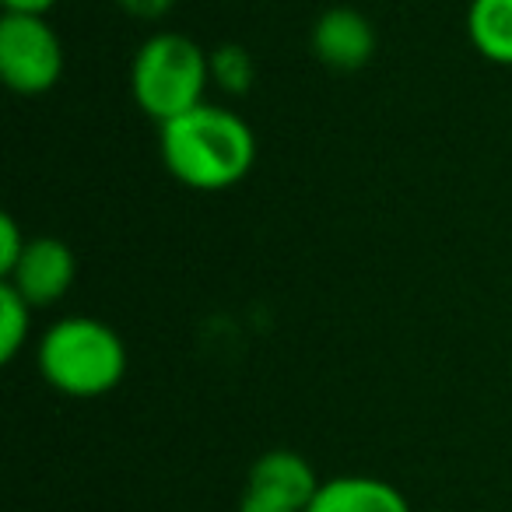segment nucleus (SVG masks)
<instances>
[{"label": "nucleus", "instance_id": "12", "mask_svg": "<svg viewBox=\"0 0 512 512\" xmlns=\"http://www.w3.org/2000/svg\"><path fill=\"white\" fill-rule=\"evenodd\" d=\"M25 246H29V239H25L22 225H18L11 214H4V218H0V274H4V278L15 274L18 260L25 256Z\"/></svg>", "mask_w": 512, "mask_h": 512}, {"label": "nucleus", "instance_id": "1", "mask_svg": "<svg viewBox=\"0 0 512 512\" xmlns=\"http://www.w3.org/2000/svg\"><path fill=\"white\" fill-rule=\"evenodd\" d=\"M162 165L197 193L232 190L256 165V134L239 113L221 106L190 109L158 130Z\"/></svg>", "mask_w": 512, "mask_h": 512}, {"label": "nucleus", "instance_id": "11", "mask_svg": "<svg viewBox=\"0 0 512 512\" xmlns=\"http://www.w3.org/2000/svg\"><path fill=\"white\" fill-rule=\"evenodd\" d=\"M256 81V64L246 46L221 43L211 50V85H218L225 95H246Z\"/></svg>", "mask_w": 512, "mask_h": 512}, {"label": "nucleus", "instance_id": "8", "mask_svg": "<svg viewBox=\"0 0 512 512\" xmlns=\"http://www.w3.org/2000/svg\"><path fill=\"white\" fill-rule=\"evenodd\" d=\"M306 512H411V502L383 477L341 474L320 484Z\"/></svg>", "mask_w": 512, "mask_h": 512}, {"label": "nucleus", "instance_id": "9", "mask_svg": "<svg viewBox=\"0 0 512 512\" xmlns=\"http://www.w3.org/2000/svg\"><path fill=\"white\" fill-rule=\"evenodd\" d=\"M467 39L484 60L512 67V0H470Z\"/></svg>", "mask_w": 512, "mask_h": 512}, {"label": "nucleus", "instance_id": "7", "mask_svg": "<svg viewBox=\"0 0 512 512\" xmlns=\"http://www.w3.org/2000/svg\"><path fill=\"white\" fill-rule=\"evenodd\" d=\"M320 477H316L313 463L295 449H271L249 467L246 488L264 491V495L278 498V502L292 505V509L306 512L313 495L320 491Z\"/></svg>", "mask_w": 512, "mask_h": 512}, {"label": "nucleus", "instance_id": "3", "mask_svg": "<svg viewBox=\"0 0 512 512\" xmlns=\"http://www.w3.org/2000/svg\"><path fill=\"white\" fill-rule=\"evenodd\" d=\"M207 85L211 53L183 32H155L137 46L130 64V95L158 127L204 106Z\"/></svg>", "mask_w": 512, "mask_h": 512}, {"label": "nucleus", "instance_id": "2", "mask_svg": "<svg viewBox=\"0 0 512 512\" xmlns=\"http://www.w3.org/2000/svg\"><path fill=\"white\" fill-rule=\"evenodd\" d=\"M36 362L46 386L74 400H95L123 383L127 344L95 316H64L39 337Z\"/></svg>", "mask_w": 512, "mask_h": 512}, {"label": "nucleus", "instance_id": "5", "mask_svg": "<svg viewBox=\"0 0 512 512\" xmlns=\"http://www.w3.org/2000/svg\"><path fill=\"white\" fill-rule=\"evenodd\" d=\"M74 278H78V256L64 239L53 235H36L25 246V256L18 260L15 274L4 278L32 309L57 306L67 292H71Z\"/></svg>", "mask_w": 512, "mask_h": 512}, {"label": "nucleus", "instance_id": "14", "mask_svg": "<svg viewBox=\"0 0 512 512\" xmlns=\"http://www.w3.org/2000/svg\"><path fill=\"white\" fill-rule=\"evenodd\" d=\"M239 512H299V509H292V505L264 495V491L246 488V491H242V498H239Z\"/></svg>", "mask_w": 512, "mask_h": 512}, {"label": "nucleus", "instance_id": "13", "mask_svg": "<svg viewBox=\"0 0 512 512\" xmlns=\"http://www.w3.org/2000/svg\"><path fill=\"white\" fill-rule=\"evenodd\" d=\"M123 8V15H130L134 22H162L172 8H176V0H116Z\"/></svg>", "mask_w": 512, "mask_h": 512}, {"label": "nucleus", "instance_id": "4", "mask_svg": "<svg viewBox=\"0 0 512 512\" xmlns=\"http://www.w3.org/2000/svg\"><path fill=\"white\" fill-rule=\"evenodd\" d=\"M0 78L18 95H46L64 78V43L46 18L4 15Z\"/></svg>", "mask_w": 512, "mask_h": 512}, {"label": "nucleus", "instance_id": "6", "mask_svg": "<svg viewBox=\"0 0 512 512\" xmlns=\"http://www.w3.org/2000/svg\"><path fill=\"white\" fill-rule=\"evenodd\" d=\"M376 29L358 8H327L313 25V53L330 71H362L376 57Z\"/></svg>", "mask_w": 512, "mask_h": 512}, {"label": "nucleus", "instance_id": "15", "mask_svg": "<svg viewBox=\"0 0 512 512\" xmlns=\"http://www.w3.org/2000/svg\"><path fill=\"white\" fill-rule=\"evenodd\" d=\"M4 15H29V18H46L60 0H0Z\"/></svg>", "mask_w": 512, "mask_h": 512}, {"label": "nucleus", "instance_id": "10", "mask_svg": "<svg viewBox=\"0 0 512 512\" xmlns=\"http://www.w3.org/2000/svg\"><path fill=\"white\" fill-rule=\"evenodd\" d=\"M32 334V306L4 281L0 285V362L11 365L18 351L29 344Z\"/></svg>", "mask_w": 512, "mask_h": 512}]
</instances>
